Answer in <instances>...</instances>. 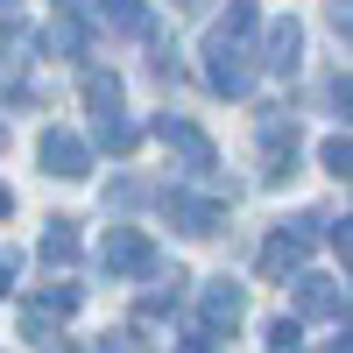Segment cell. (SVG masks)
Masks as SVG:
<instances>
[{
	"instance_id": "11",
	"label": "cell",
	"mask_w": 353,
	"mask_h": 353,
	"mask_svg": "<svg viewBox=\"0 0 353 353\" xmlns=\"http://www.w3.org/2000/svg\"><path fill=\"white\" fill-rule=\"evenodd\" d=\"M99 141H106V149H134V128L113 113V121H99Z\"/></svg>"
},
{
	"instance_id": "13",
	"label": "cell",
	"mask_w": 353,
	"mask_h": 353,
	"mask_svg": "<svg viewBox=\"0 0 353 353\" xmlns=\"http://www.w3.org/2000/svg\"><path fill=\"white\" fill-rule=\"evenodd\" d=\"M318 156H325V170H332V176H346V163H353V149H346V134H332V141H325V149H318Z\"/></svg>"
},
{
	"instance_id": "10",
	"label": "cell",
	"mask_w": 353,
	"mask_h": 353,
	"mask_svg": "<svg viewBox=\"0 0 353 353\" xmlns=\"http://www.w3.org/2000/svg\"><path fill=\"white\" fill-rule=\"evenodd\" d=\"M113 28H141V0H99Z\"/></svg>"
},
{
	"instance_id": "1",
	"label": "cell",
	"mask_w": 353,
	"mask_h": 353,
	"mask_svg": "<svg viewBox=\"0 0 353 353\" xmlns=\"http://www.w3.org/2000/svg\"><path fill=\"white\" fill-rule=\"evenodd\" d=\"M311 233H318V219H290V233H276V241L261 248V276H290V269H297V261H304Z\"/></svg>"
},
{
	"instance_id": "14",
	"label": "cell",
	"mask_w": 353,
	"mask_h": 353,
	"mask_svg": "<svg viewBox=\"0 0 353 353\" xmlns=\"http://www.w3.org/2000/svg\"><path fill=\"white\" fill-rule=\"evenodd\" d=\"M99 353H141V339H134V332H106V346H99Z\"/></svg>"
},
{
	"instance_id": "3",
	"label": "cell",
	"mask_w": 353,
	"mask_h": 353,
	"mask_svg": "<svg viewBox=\"0 0 353 353\" xmlns=\"http://www.w3.org/2000/svg\"><path fill=\"white\" fill-rule=\"evenodd\" d=\"M156 134H163V141H176L191 170H212V141H205L198 128H184V121H170V113H163V121H156Z\"/></svg>"
},
{
	"instance_id": "15",
	"label": "cell",
	"mask_w": 353,
	"mask_h": 353,
	"mask_svg": "<svg viewBox=\"0 0 353 353\" xmlns=\"http://www.w3.org/2000/svg\"><path fill=\"white\" fill-rule=\"evenodd\" d=\"M8 205H14V198H8V184H0V219H8Z\"/></svg>"
},
{
	"instance_id": "12",
	"label": "cell",
	"mask_w": 353,
	"mask_h": 353,
	"mask_svg": "<svg viewBox=\"0 0 353 353\" xmlns=\"http://www.w3.org/2000/svg\"><path fill=\"white\" fill-rule=\"evenodd\" d=\"M304 339H297V325H290V318H276V325H269V353H297Z\"/></svg>"
},
{
	"instance_id": "6",
	"label": "cell",
	"mask_w": 353,
	"mask_h": 353,
	"mask_svg": "<svg viewBox=\"0 0 353 353\" xmlns=\"http://www.w3.org/2000/svg\"><path fill=\"white\" fill-rule=\"evenodd\" d=\"M170 219H184L191 233H212V226H219V205H198V198H170Z\"/></svg>"
},
{
	"instance_id": "8",
	"label": "cell",
	"mask_w": 353,
	"mask_h": 353,
	"mask_svg": "<svg viewBox=\"0 0 353 353\" xmlns=\"http://www.w3.org/2000/svg\"><path fill=\"white\" fill-rule=\"evenodd\" d=\"M71 254H78V233H71V219H57V226L43 233V261L57 269V261H71Z\"/></svg>"
},
{
	"instance_id": "4",
	"label": "cell",
	"mask_w": 353,
	"mask_h": 353,
	"mask_svg": "<svg viewBox=\"0 0 353 353\" xmlns=\"http://www.w3.org/2000/svg\"><path fill=\"white\" fill-rule=\"evenodd\" d=\"M106 269H149V241L128 233V226H113L106 233Z\"/></svg>"
},
{
	"instance_id": "2",
	"label": "cell",
	"mask_w": 353,
	"mask_h": 353,
	"mask_svg": "<svg viewBox=\"0 0 353 353\" xmlns=\"http://www.w3.org/2000/svg\"><path fill=\"white\" fill-rule=\"evenodd\" d=\"M43 163H50V176H85V141L78 134H43Z\"/></svg>"
},
{
	"instance_id": "9",
	"label": "cell",
	"mask_w": 353,
	"mask_h": 353,
	"mask_svg": "<svg viewBox=\"0 0 353 353\" xmlns=\"http://www.w3.org/2000/svg\"><path fill=\"white\" fill-rule=\"evenodd\" d=\"M205 318H212V325H233V318H241V290H233V283H219L212 297H205Z\"/></svg>"
},
{
	"instance_id": "16",
	"label": "cell",
	"mask_w": 353,
	"mask_h": 353,
	"mask_svg": "<svg viewBox=\"0 0 353 353\" xmlns=\"http://www.w3.org/2000/svg\"><path fill=\"white\" fill-rule=\"evenodd\" d=\"M339 353H346V346H339Z\"/></svg>"
},
{
	"instance_id": "7",
	"label": "cell",
	"mask_w": 353,
	"mask_h": 353,
	"mask_svg": "<svg viewBox=\"0 0 353 353\" xmlns=\"http://www.w3.org/2000/svg\"><path fill=\"white\" fill-rule=\"evenodd\" d=\"M297 43H304V36H297V21H283L276 36H269V64H276V71H297Z\"/></svg>"
},
{
	"instance_id": "5",
	"label": "cell",
	"mask_w": 353,
	"mask_h": 353,
	"mask_svg": "<svg viewBox=\"0 0 353 353\" xmlns=\"http://www.w3.org/2000/svg\"><path fill=\"white\" fill-rule=\"evenodd\" d=\"M297 304H304L311 318H339V304H346V290H332L325 276H304V290H297Z\"/></svg>"
}]
</instances>
